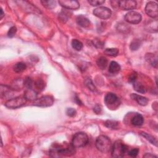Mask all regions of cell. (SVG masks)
Returning <instances> with one entry per match:
<instances>
[{
  "mask_svg": "<svg viewBox=\"0 0 158 158\" xmlns=\"http://www.w3.org/2000/svg\"><path fill=\"white\" fill-rule=\"evenodd\" d=\"M145 59L152 66L155 68H157V58L152 53H148L146 54Z\"/></svg>",
  "mask_w": 158,
  "mask_h": 158,
  "instance_id": "cell-16",
  "label": "cell"
},
{
  "mask_svg": "<svg viewBox=\"0 0 158 158\" xmlns=\"http://www.w3.org/2000/svg\"><path fill=\"white\" fill-rule=\"evenodd\" d=\"M105 102L107 107L114 109L119 105V100L115 94L113 93H107L105 96Z\"/></svg>",
  "mask_w": 158,
  "mask_h": 158,
  "instance_id": "cell-7",
  "label": "cell"
},
{
  "mask_svg": "<svg viewBox=\"0 0 158 158\" xmlns=\"http://www.w3.org/2000/svg\"><path fill=\"white\" fill-rule=\"evenodd\" d=\"M77 23L78 26H80L82 27L86 28L88 27L90 25V20L82 15L78 16L77 17Z\"/></svg>",
  "mask_w": 158,
  "mask_h": 158,
  "instance_id": "cell-15",
  "label": "cell"
},
{
  "mask_svg": "<svg viewBox=\"0 0 158 158\" xmlns=\"http://www.w3.org/2000/svg\"><path fill=\"white\" fill-rule=\"evenodd\" d=\"M35 85L36 90H38L40 92L43 90L45 87V83L43 82V80H41V79H39V80H38L35 83Z\"/></svg>",
  "mask_w": 158,
  "mask_h": 158,
  "instance_id": "cell-31",
  "label": "cell"
},
{
  "mask_svg": "<svg viewBox=\"0 0 158 158\" xmlns=\"http://www.w3.org/2000/svg\"><path fill=\"white\" fill-rule=\"evenodd\" d=\"M141 46V41L138 40H134L132 41L130 45V48L132 51H136L138 50Z\"/></svg>",
  "mask_w": 158,
  "mask_h": 158,
  "instance_id": "cell-30",
  "label": "cell"
},
{
  "mask_svg": "<svg viewBox=\"0 0 158 158\" xmlns=\"http://www.w3.org/2000/svg\"><path fill=\"white\" fill-rule=\"evenodd\" d=\"M41 3L43 6L47 9H54L56 6V1H51V0L50 1H41Z\"/></svg>",
  "mask_w": 158,
  "mask_h": 158,
  "instance_id": "cell-27",
  "label": "cell"
},
{
  "mask_svg": "<svg viewBox=\"0 0 158 158\" xmlns=\"http://www.w3.org/2000/svg\"><path fill=\"white\" fill-rule=\"evenodd\" d=\"M23 87H24L23 80H22V79H17V80L14 81V83L13 84L12 88H13L14 90H20Z\"/></svg>",
  "mask_w": 158,
  "mask_h": 158,
  "instance_id": "cell-28",
  "label": "cell"
},
{
  "mask_svg": "<svg viewBox=\"0 0 158 158\" xmlns=\"http://www.w3.org/2000/svg\"><path fill=\"white\" fill-rule=\"evenodd\" d=\"M50 156L51 157L71 156L75 153V148L70 144H54L50 149Z\"/></svg>",
  "mask_w": 158,
  "mask_h": 158,
  "instance_id": "cell-1",
  "label": "cell"
},
{
  "mask_svg": "<svg viewBox=\"0 0 158 158\" xmlns=\"http://www.w3.org/2000/svg\"><path fill=\"white\" fill-rule=\"evenodd\" d=\"M118 7L124 11L133 10L137 7V2L135 1H118Z\"/></svg>",
  "mask_w": 158,
  "mask_h": 158,
  "instance_id": "cell-12",
  "label": "cell"
},
{
  "mask_svg": "<svg viewBox=\"0 0 158 158\" xmlns=\"http://www.w3.org/2000/svg\"><path fill=\"white\" fill-rule=\"evenodd\" d=\"M130 97L132 99L138 102V104L140 106H147L148 103V100L146 98V97L142 96L141 95L132 93L131 94Z\"/></svg>",
  "mask_w": 158,
  "mask_h": 158,
  "instance_id": "cell-13",
  "label": "cell"
},
{
  "mask_svg": "<svg viewBox=\"0 0 158 158\" xmlns=\"http://www.w3.org/2000/svg\"><path fill=\"white\" fill-rule=\"evenodd\" d=\"M17 32V28L15 26H13L11 27L8 32V36L9 38H13L15 36L16 33Z\"/></svg>",
  "mask_w": 158,
  "mask_h": 158,
  "instance_id": "cell-36",
  "label": "cell"
},
{
  "mask_svg": "<svg viewBox=\"0 0 158 158\" xmlns=\"http://www.w3.org/2000/svg\"><path fill=\"white\" fill-rule=\"evenodd\" d=\"M26 68H27V66L26 64H24L23 63H18L14 65L13 69L14 72L17 73H19V72H22L23 70H25Z\"/></svg>",
  "mask_w": 158,
  "mask_h": 158,
  "instance_id": "cell-25",
  "label": "cell"
},
{
  "mask_svg": "<svg viewBox=\"0 0 158 158\" xmlns=\"http://www.w3.org/2000/svg\"><path fill=\"white\" fill-rule=\"evenodd\" d=\"M24 83V87L27 88H32L33 86V81L30 77L26 78L25 80H23Z\"/></svg>",
  "mask_w": 158,
  "mask_h": 158,
  "instance_id": "cell-32",
  "label": "cell"
},
{
  "mask_svg": "<svg viewBox=\"0 0 158 158\" xmlns=\"http://www.w3.org/2000/svg\"><path fill=\"white\" fill-rule=\"evenodd\" d=\"M142 15L138 12L131 11L127 13L125 16V20L126 22L132 24H137L142 21Z\"/></svg>",
  "mask_w": 158,
  "mask_h": 158,
  "instance_id": "cell-9",
  "label": "cell"
},
{
  "mask_svg": "<svg viewBox=\"0 0 158 158\" xmlns=\"http://www.w3.org/2000/svg\"><path fill=\"white\" fill-rule=\"evenodd\" d=\"M88 3L93 6H100L105 3V0H89Z\"/></svg>",
  "mask_w": 158,
  "mask_h": 158,
  "instance_id": "cell-35",
  "label": "cell"
},
{
  "mask_svg": "<svg viewBox=\"0 0 158 158\" xmlns=\"http://www.w3.org/2000/svg\"><path fill=\"white\" fill-rule=\"evenodd\" d=\"M37 92L32 88H27L24 92V97L27 101H35L37 99Z\"/></svg>",
  "mask_w": 158,
  "mask_h": 158,
  "instance_id": "cell-14",
  "label": "cell"
},
{
  "mask_svg": "<svg viewBox=\"0 0 158 158\" xmlns=\"http://www.w3.org/2000/svg\"><path fill=\"white\" fill-rule=\"evenodd\" d=\"M27 100L24 96H17L12 98L5 102V106L9 109H17L26 105Z\"/></svg>",
  "mask_w": 158,
  "mask_h": 158,
  "instance_id": "cell-5",
  "label": "cell"
},
{
  "mask_svg": "<svg viewBox=\"0 0 158 158\" xmlns=\"http://www.w3.org/2000/svg\"><path fill=\"white\" fill-rule=\"evenodd\" d=\"M93 44L94 45L98 48H102L103 47L105 46V43L104 42H102L100 40H96L95 41H93Z\"/></svg>",
  "mask_w": 158,
  "mask_h": 158,
  "instance_id": "cell-38",
  "label": "cell"
},
{
  "mask_svg": "<svg viewBox=\"0 0 158 158\" xmlns=\"http://www.w3.org/2000/svg\"><path fill=\"white\" fill-rule=\"evenodd\" d=\"M119 122L116 120H106L105 125L107 127L110 129H117L118 128L119 126Z\"/></svg>",
  "mask_w": 158,
  "mask_h": 158,
  "instance_id": "cell-22",
  "label": "cell"
},
{
  "mask_svg": "<svg viewBox=\"0 0 158 158\" xmlns=\"http://www.w3.org/2000/svg\"><path fill=\"white\" fill-rule=\"evenodd\" d=\"M84 84L90 90L92 91V92H95L96 90V88L95 87V85L93 84L92 80H91V78L89 77L85 78L84 80Z\"/></svg>",
  "mask_w": 158,
  "mask_h": 158,
  "instance_id": "cell-24",
  "label": "cell"
},
{
  "mask_svg": "<svg viewBox=\"0 0 158 158\" xmlns=\"http://www.w3.org/2000/svg\"><path fill=\"white\" fill-rule=\"evenodd\" d=\"M68 14L66 11H62L61 13L59 14V20L60 21H63V22H65L68 19Z\"/></svg>",
  "mask_w": 158,
  "mask_h": 158,
  "instance_id": "cell-34",
  "label": "cell"
},
{
  "mask_svg": "<svg viewBox=\"0 0 158 158\" xmlns=\"http://www.w3.org/2000/svg\"><path fill=\"white\" fill-rule=\"evenodd\" d=\"M72 46L76 51H80L83 48V43L80 41H79L77 39H74L72 41Z\"/></svg>",
  "mask_w": 158,
  "mask_h": 158,
  "instance_id": "cell-26",
  "label": "cell"
},
{
  "mask_svg": "<svg viewBox=\"0 0 158 158\" xmlns=\"http://www.w3.org/2000/svg\"><path fill=\"white\" fill-rule=\"evenodd\" d=\"M137 77V73L133 72V73H132V74L130 75L129 80L130 82L133 83V82L136 81Z\"/></svg>",
  "mask_w": 158,
  "mask_h": 158,
  "instance_id": "cell-40",
  "label": "cell"
},
{
  "mask_svg": "<svg viewBox=\"0 0 158 158\" xmlns=\"http://www.w3.org/2000/svg\"><path fill=\"white\" fill-rule=\"evenodd\" d=\"M117 29L119 31L122 32V33H125V32H129V27L126 26V24L125 23H120L119 24Z\"/></svg>",
  "mask_w": 158,
  "mask_h": 158,
  "instance_id": "cell-33",
  "label": "cell"
},
{
  "mask_svg": "<svg viewBox=\"0 0 158 158\" xmlns=\"http://www.w3.org/2000/svg\"><path fill=\"white\" fill-rule=\"evenodd\" d=\"M76 99H77L78 101H80V100H79L78 98H76ZM77 104H78V105H81L82 103H81V102H77Z\"/></svg>",
  "mask_w": 158,
  "mask_h": 158,
  "instance_id": "cell-44",
  "label": "cell"
},
{
  "mask_svg": "<svg viewBox=\"0 0 158 158\" xmlns=\"http://www.w3.org/2000/svg\"><path fill=\"white\" fill-rule=\"evenodd\" d=\"M107 63H108L107 59L105 57L103 56H101L100 58H98L96 61L97 65H98V68L101 70H104L106 69L107 65Z\"/></svg>",
  "mask_w": 158,
  "mask_h": 158,
  "instance_id": "cell-20",
  "label": "cell"
},
{
  "mask_svg": "<svg viewBox=\"0 0 158 158\" xmlns=\"http://www.w3.org/2000/svg\"><path fill=\"white\" fill-rule=\"evenodd\" d=\"M119 53L117 48H107L105 51V53L109 56H117Z\"/></svg>",
  "mask_w": 158,
  "mask_h": 158,
  "instance_id": "cell-29",
  "label": "cell"
},
{
  "mask_svg": "<svg viewBox=\"0 0 158 158\" xmlns=\"http://www.w3.org/2000/svg\"><path fill=\"white\" fill-rule=\"evenodd\" d=\"M127 150V147L121 140L115 142L111 148L112 156L116 158L122 157Z\"/></svg>",
  "mask_w": 158,
  "mask_h": 158,
  "instance_id": "cell-3",
  "label": "cell"
},
{
  "mask_svg": "<svg viewBox=\"0 0 158 158\" xmlns=\"http://www.w3.org/2000/svg\"><path fill=\"white\" fill-rule=\"evenodd\" d=\"M59 4L65 9L76 10L80 8V4L77 1H70V0H59Z\"/></svg>",
  "mask_w": 158,
  "mask_h": 158,
  "instance_id": "cell-11",
  "label": "cell"
},
{
  "mask_svg": "<svg viewBox=\"0 0 158 158\" xmlns=\"http://www.w3.org/2000/svg\"><path fill=\"white\" fill-rule=\"evenodd\" d=\"M144 157H148V158H151V157H157L156 156L154 155V154H152L151 153H146L144 156H143Z\"/></svg>",
  "mask_w": 158,
  "mask_h": 158,
  "instance_id": "cell-42",
  "label": "cell"
},
{
  "mask_svg": "<svg viewBox=\"0 0 158 158\" xmlns=\"http://www.w3.org/2000/svg\"><path fill=\"white\" fill-rule=\"evenodd\" d=\"M140 135L142 137H143L144 138H145L146 139H147V140L149 141L151 144H153L155 145L156 147H157V139L153 136H152V135H149V134H148V133H145V132H142L140 133Z\"/></svg>",
  "mask_w": 158,
  "mask_h": 158,
  "instance_id": "cell-23",
  "label": "cell"
},
{
  "mask_svg": "<svg viewBox=\"0 0 158 158\" xmlns=\"http://www.w3.org/2000/svg\"><path fill=\"white\" fill-rule=\"evenodd\" d=\"M77 114V112L75 111V109L74 108H68L66 110V114L69 117H74L75 116V115Z\"/></svg>",
  "mask_w": 158,
  "mask_h": 158,
  "instance_id": "cell-37",
  "label": "cell"
},
{
  "mask_svg": "<svg viewBox=\"0 0 158 158\" xmlns=\"http://www.w3.org/2000/svg\"><path fill=\"white\" fill-rule=\"evenodd\" d=\"M13 89L8 86L1 85V96L2 98H9L10 94H13Z\"/></svg>",
  "mask_w": 158,
  "mask_h": 158,
  "instance_id": "cell-18",
  "label": "cell"
},
{
  "mask_svg": "<svg viewBox=\"0 0 158 158\" xmlns=\"http://www.w3.org/2000/svg\"><path fill=\"white\" fill-rule=\"evenodd\" d=\"M133 87L134 88L136 92L140 93H144L146 92V89L144 87L143 85L139 82H134L133 83Z\"/></svg>",
  "mask_w": 158,
  "mask_h": 158,
  "instance_id": "cell-21",
  "label": "cell"
},
{
  "mask_svg": "<svg viewBox=\"0 0 158 158\" xmlns=\"http://www.w3.org/2000/svg\"><path fill=\"white\" fill-rule=\"evenodd\" d=\"M93 14L101 19H107L112 14L111 11L106 7H98L93 10Z\"/></svg>",
  "mask_w": 158,
  "mask_h": 158,
  "instance_id": "cell-8",
  "label": "cell"
},
{
  "mask_svg": "<svg viewBox=\"0 0 158 158\" xmlns=\"http://www.w3.org/2000/svg\"><path fill=\"white\" fill-rule=\"evenodd\" d=\"M147 14L151 18H156L158 16L157 4L154 1L148 2L145 7Z\"/></svg>",
  "mask_w": 158,
  "mask_h": 158,
  "instance_id": "cell-10",
  "label": "cell"
},
{
  "mask_svg": "<svg viewBox=\"0 0 158 158\" xmlns=\"http://www.w3.org/2000/svg\"><path fill=\"white\" fill-rule=\"evenodd\" d=\"M121 69L120 65L115 61H112L109 67V72L111 74H117Z\"/></svg>",
  "mask_w": 158,
  "mask_h": 158,
  "instance_id": "cell-19",
  "label": "cell"
},
{
  "mask_svg": "<svg viewBox=\"0 0 158 158\" xmlns=\"http://www.w3.org/2000/svg\"><path fill=\"white\" fill-rule=\"evenodd\" d=\"M93 111L97 114H100L101 112V106L100 105H96L95 106V107L93 108Z\"/></svg>",
  "mask_w": 158,
  "mask_h": 158,
  "instance_id": "cell-41",
  "label": "cell"
},
{
  "mask_svg": "<svg viewBox=\"0 0 158 158\" xmlns=\"http://www.w3.org/2000/svg\"><path fill=\"white\" fill-rule=\"evenodd\" d=\"M112 143L108 137L100 135L96 138V147L100 152L102 153H107L111 151Z\"/></svg>",
  "mask_w": 158,
  "mask_h": 158,
  "instance_id": "cell-2",
  "label": "cell"
},
{
  "mask_svg": "<svg viewBox=\"0 0 158 158\" xmlns=\"http://www.w3.org/2000/svg\"><path fill=\"white\" fill-rule=\"evenodd\" d=\"M139 153V149L138 148H134L132 150H130L129 152V155L131 157H136Z\"/></svg>",
  "mask_w": 158,
  "mask_h": 158,
  "instance_id": "cell-39",
  "label": "cell"
},
{
  "mask_svg": "<svg viewBox=\"0 0 158 158\" xmlns=\"http://www.w3.org/2000/svg\"><path fill=\"white\" fill-rule=\"evenodd\" d=\"M54 103V99L51 96H43L40 98L36 99L33 102V105L38 107H46L51 106Z\"/></svg>",
  "mask_w": 158,
  "mask_h": 158,
  "instance_id": "cell-6",
  "label": "cell"
},
{
  "mask_svg": "<svg viewBox=\"0 0 158 158\" xmlns=\"http://www.w3.org/2000/svg\"><path fill=\"white\" fill-rule=\"evenodd\" d=\"M0 11H1V15H0V19H2L3 17H4V12H3V10L2 8L0 9Z\"/></svg>",
  "mask_w": 158,
  "mask_h": 158,
  "instance_id": "cell-43",
  "label": "cell"
},
{
  "mask_svg": "<svg viewBox=\"0 0 158 158\" xmlns=\"http://www.w3.org/2000/svg\"><path fill=\"white\" fill-rule=\"evenodd\" d=\"M131 123L135 126H141L144 123V118L141 114H137L131 119Z\"/></svg>",
  "mask_w": 158,
  "mask_h": 158,
  "instance_id": "cell-17",
  "label": "cell"
},
{
  "mask_svg": "<svg viewBox=\"0 0 158 158\" xmlns=\"http://www.w3.org/2000/svg\"><path fill=\"white\" fill-rule=\"evenodd\" d=\"M88 142V137L84 132H78L74 136L72 140V145L75 148L83 147Z\"/></svg>",
  "mask_w": 158,
  "mask_h": 158,
  "instance_id": "cell-4",
  "label": "cell"
}]
</instances>
